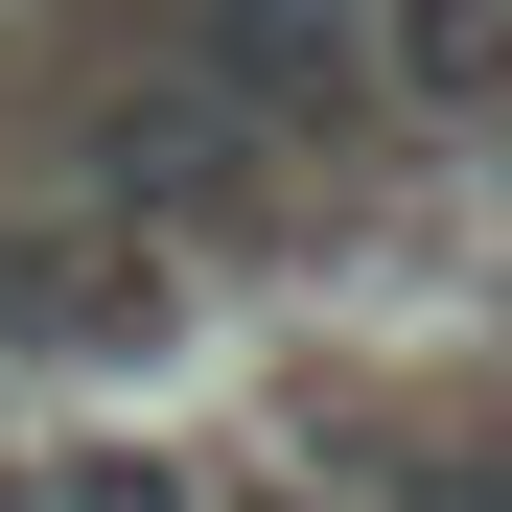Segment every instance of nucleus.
Returning <instances> with one entry per match:
<instances>
[{"mask_svg": "<svg viewBox=\"0 0 512 512\" xmlns=\"http://www.w3.org/2000/svg\"><path fill=\"white\" fill-rule=\"evenodd\" d=\"M233 512H326V489H233Z\"/></svg>", "mask_w": 512, "mask_h": 512, "instance_id": "nucleus-4", "label": "nucleus"}, {"mask_svg": "<svg viewBox=\"0 0 512 512\" xmlns=\"http://www.w3.org/2000/svg\"><path fill=\"white\" fill-rule=\"evenodd\" d=\"M163 47H187V94L233 140H303V117H350L373 94V0H140Z\"/></svg>", "mask_w": 512, "mask_h": 512, "instance_id": "nucleus-1", "label": "nucleus"}, {"mask_svg": "<svg viewBox=\"0 0 512 512\" xmlns=\"http://www.w3.org/2000/svg\"><path fill=\"white\" fill-rule=\"evenodd\" d=\"M24 512H210V489L140 466V443H70V466H24Z\"/></svg>", "mask_w": 512, "mask_h": 512, "instance_id": "nucleus-2", "label": "nucleus"}, {"mask_svg": "<svg viewBox=\"0 0 512 512\" xmlns=\"http://www.w3.org/2000/svg\"><path fill=\"white\" fill-rule=\"evenodd\" d=\"M489 70V0H396V94H466Z\"/></svg>", "mask_w": 512, "mask_h": 512, "instance_id": "nucleus-3", "label": "nucleus"}]
</instances>
